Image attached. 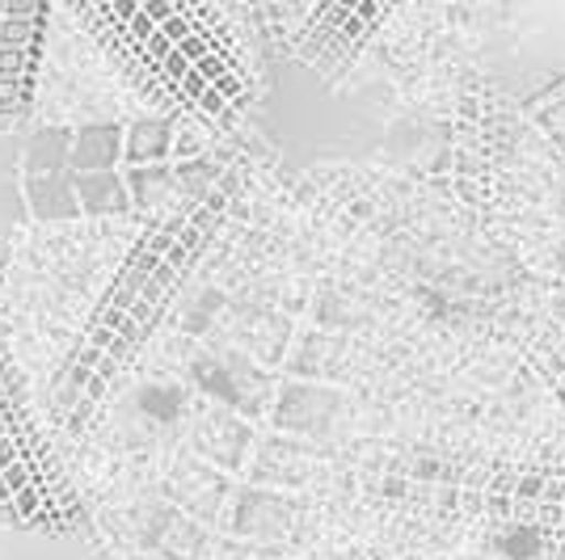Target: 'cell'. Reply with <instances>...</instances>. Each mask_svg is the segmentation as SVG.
<instances>
[{
    "mask_svg": "<svg viewBox=\"0 0 565 560\" xmlns=\"http://www.w3.org/2000/svg\"><path fill=\"white\" fill-rule=\"evenodd\" d=\"M118 161H122V127L118 122H89V127L72 131V177H81V173H110Z\"/></svg>",
    "mask_w": 565,
    "mask_h": 560,
    "instance_id": "6da1fadb",
    "label": "cell"
},
{
    "mask_svg": "<svg viewBox=\"0 0 565 560\" xmlns=\"http://www.w3.org/2000/svg\"><path fill=\"white\" fill-rule=\"evenodd\" d=\"M173 157V122L169 118H136L131 127H122V161L131 169L143 164H166Z\"/></svg>",
    "mask_w": 565,
    "mask_h": 560,
    "instance_id": "7a4b0ae2",
    "label": "cell"
},
{
    "mask_svg": "<svg viewBox=\"0 0 565 560\" xmlns=\"http://www.w3.org/2000/svg\"><path fill=\"white\" fill-rule=\"evenodd\" d=\"M72 190H76V207L89 211V215H118V211L131 207V194H127V182L118 169L81 173V177H72Z\"/></svg>",
    "mask_w": 565,
    "mask_h": 560,
    "instance_id": "3957f363",
    "label": "cell"
},
{
    "mask_svg": "<svg viewBox=\"0 0 565 560\" xmlns=\"http://www.w3.org/2000/svg\"><path fill=\"white\" fill-rule=\"evenodd\" d=\"M25 194H30V207L43 219H64V215H76V190H72L68 173H30L25 182Z\"/></svg>",
    "mask_w": 565,
    "mask_h": 560,
    "instance_id": "277c9868",
    "label": "cell"
},
{
    "mask_svg": "<svg viewBox=\"0 0 565 560\" xmlns=\"http://www.w3.org/2000/svg\"><path fill=\"white\" fill-rule=\"evenodd\" d=\"M122 182H127L131 203H140V207H157V203H166L169 190H178V186H173V169H169V164H143V169H127V173H122Z\"/></svg>",
    "mask_w": 565,
    "mask_h": 560,
    "instance_id": "5b68a950",
    "label": "cell"
},
{
    "mask_svg": "<svg viewBox=\"0 0 565 560\" xmlns=\"http://www.w3.org/2000/svg\"><path fill=\"white\" fill-rule=\"evenodd\" d=\"M68 136L64 127H51L43 136H34L30 143V173H64L68 169Z\"/></svg>",
    "mask_w": 565,
    "mask_h": 560,
    "instance_id": "8992f818",
    "label": "cell"
},
{
    "mask_svg": "<svg viewBox=\"0 0 565 560\" xmlns=\"http://www.w3.org/2000/svg\"><path fill=\"white\" fill-rule=\"evenodd\" d=\"M215 177H220V169H215L212 161H203V157H194V161L173 164V186H178V190H186L190 198H199L203 190L212 186Z\"/></svg>",
    "mask_w": 565,
    "mask_h": 560,
    "instance_id": "52a82bcc",
    "label": "cell"
},
{
    "mask_svg": "<svg viewBox=\"0 0 565 560\" xmlns=\"http://www.w3.org/2000/svg\"><path fill=\"white\" fill-rule=\"evenodd\" d=\"M536 122L557 140V148H565V94L553 97V101H544V106H536Z\"/></svg>",
    "mask_w": 565,
    "mask_h": 560,
    "instance_id": "ba28073f",
    "label": "cell"
},
{
    "mask_svg": "<svg viewBox=\"0 0 565 560\" xmlns=\"http://www.w3.org/2000/svg\"><path fill=\"white\" fill-rule=\"evenodd\" d=\"M190 68L199 72V76H203V80H207V85H215V80H220V76H228V72H233V64H228V60H224V55H220V51H207V55H203V60H194V64H190Z\"/></svg>",
    "mask_w": 565,
    "mask_h": 560,
    "instance_id": "9c48e42d",
    "label": "cell"
},
{
    "mask_svg": "<svg viewBox=\"0 0 565 560\" xmlns=\"http://www.w3.org/2000/svg\"><path fill=\"white\" fill-rule=\"evenodd\" d=\"M13 514L25 518V523H30V518H39V514H43V489H39V485H30V489L13 493Z\"/></svg>",
    "mask_w": 565,
    "mask_h": 560,
    "instance_id": "30bf717a",
    "label": "cell"
},
{
    "mask_svg": "<svg viewBox=\"0 0 565 560\" xmlns=\"http://www.w3.org/2000/svg\"><path fill=\"white\" fill-rule=\"evenodd\" d=\"M178 51H182L190 64H194V60H203L207 51H215V39L207 34V30H199V25H194V34H190V39H182V43H178Z\"/></svg>",
    "mask_w": 565,
    "mask_h": 560,
    "instance_id": "8fae6325",
    "label": "cell"
},
{
    "mask_svg": "<svg viewBox=\"0 0 565 560\" xmlns=\"http://www.w3.org/2000/svg\"><path fill=\"white\" fill-rule=\"evenodd\" d=\"M157 30H161V34L169 39V47H178L182 39H190V34H194V25H190V13H186V9H178V13H173V18H169L166 25H157Z\"/></svg>",
    "mask_w": 565,
    "mask_h": 560,
    "instance_id": "7c38bea8",
    "label": "cell"
},
{
    "mask_svg": "<svg viewBox=\"0 0 565 560\" xmlns=\"http://www.w3.org/2000/svg\"><path fill=\"white\" fill-rule=\"evenodd\" d=\"M22 94H25L22 76H0V110H13V106H22Z\"/></svg>",
    "mask_w": 565,
    "mask_h": 560,
    "instance_id": "4fadbf2b",
    "label": "cell"
},
{
    "mask_svg": "<svg viewBox=\"0 0 565 560\" xmlns=\"http://www.w3.org/2000/svg\"><path fill=\"white\" fill-rule=\"evenodd\" d=\"M30 51L25 47H0V76H22Z\"/></svg>",
    "mask_w": 565,
    "mask_h": 560,
    "instance_id": "5bb4252c",
    "label": "cell"
},
{
    "mask_svg": "<svg viewBox=\"0 0 565 560\" xmlns=\"http://www.w3.org/2000/svg\"><path fill=\"white\" fill-rule=\"evenodd\" d=\"M122 34H127V39H131V43H136V47H143V43H148V39H152V34H157V25L148 22V18H143V9H140V13H136V18H131V22L122 25Z\"/></svg>",
    "mask_w": 565,
    "mask_h": 560,
    "instance_id": "9a60e30c",
    "label": "cell"
},
{
    "mask_svg": "<svg viewBox=\"0 0 565 560\" xmlns=\"http://www.w3.org/2000/svg\"><path fill=\"white\" fill-rule=\"evenodd\" d=\"M186 72H190V60H186V55H182L178 47H173V51L166 55V60H161V76H166V80H173V85H178V80H182Z\"/></svg>",
    "mask_w": 565,
    "mask_h": 560,
    "instance_id": "2e32d148",
    "label": "cell"
},
{
    "mask_svg": "<svg viewBox=\"0 0 565 560\" xmlns=\"http://www.w3.org/2000/svg\"><path fill=\"white\" fill-rule=\"evenodd\" d=\"M212 89H215V94H220V97H224L228 106H233V101H241V97H245V85H241V76H236V72H228V76H220V80H215Z\"/></svg>",
    "mask_w": 565,
    "mask_h": 560,
    "instance_id": "e0dca14e",
    "label": "cell"
},
{
    "mask_svg": "<svg viewBox=\"0 0 565 560\" xmlns=\"http://www.w3.org/2000/svg\"><path fill=\"white\" fill-rule=\"evenodd\" d=\"M194 106H199V110H203V115H212V118H224V115H228V101H224V97L215 94L212 85H207V89H203V97H199V101H194Z\"/></svg>",
    "mask_w": 565,
    "mask_h": 560,
    "instance_id": "ac0fdd59",
    "label": "cell"
},
{
    "mask_svg": "<svg viewBox=\"0 0 565 560\" xmlns=\"http://www.w3.org/2000/svg\"><path fill=\"white\" fill-rule=\"evenodd\" d=\"M515 497H523L527 506H532V502H541V497H544V476H523V481H515Z\"/></svg>",
    "mask_w": 565,
    "mask_h": 560,
    "instance_id": "d6986e66",
    "label": "cell"
},
{
    "mask_svg": "<svg viewBox=\"0 0 565 560\" xmlns=\"http://www.w3.org/2000/svg\"><path fill=\"white\" fill-rule=\"evenodd\" d=\"M18 460H22V446H18V439L0 430V472H4V467H13Z\"/></svg>",
    "mask_w": 565,
    "mask_h": 560,
    "instance_id": "ffe728a7",
    "label": "cell"
},
{
    "mask_svg": "<svg viewBox=\"0 0 565 560\" xmlns=\"http://www.w3.org/2000/svg\"><path fill=\"white\" fill-rule=\"evenodd\" d=\"M140 9H143V18H148L152 25H166L169 18L178 13V4H166V0H157V4H140Z\"/></svg>",
    "mask_w": 565,
    "mask_h": 560,
    "instance_id": "44dd1931",
    "label": "cell"
},
{
    "mask_svg": "<svg viewBox=\"0 0 565 560\" xmlns=\"http://www.w3.org/2000/svg\"><path fill=\"white\" fill-rule=\"evenodd\" d=\"M178 85H182V94H186L190 101H199V97H203V89H207V80H203V76H199V72H194V68H190L186 76L178 80Z\"/></svg>",
    "mask_w": 565,
    "mask_h": 560,
    "instance_id": "7402d4cb",
    "label": "cell"
}]
</instances>
